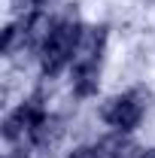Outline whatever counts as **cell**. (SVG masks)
Segmentation results:
<instances>
[{"label": "cell", "instance_id": "1", "mask_svg": "<svg viewBox=\"0 0 155 158\" xmlns=\"http://www.w3.org/2000/svg\"><path fill=\"white\" fill-rule=\"evenodd\" d=\"M146 100H149V91H143V88H134L128 94H116V98L100 103V122H107L116 131H128L131 134L137 125L143 122Z\"/></svg>", "mask_w": 155, "mask_h": 158}, {"label": "cell", "instance_id": "2", "mask_svg": "<svg viewBox=\"0 0 155 158\" xmlns=\"http://www.w3.org/2000/svg\"><path fill=\"white\" fill-rule=\"evenodd\" d=\"M103 46H107V27H85V24H82L70 70H76V67H88V64H100Z\"/></svg>", "mask_w": 155, "mask_h": 158}, {"label": "cell", "instance_id": "3", "mask_svg": "<svg viewBox=\"0 0 155 158\" xmlns=\"http://www.w3.org/2000/svg\"><path fill=\"white\" fill-rule=\"evenodd\" d=\"M97 149H100L103 158H140V152H143L134 140H131L128 131H113V134H107V137L97 143Z\"/></svg>", "mask_w": 155, "mask_h": 158}, {"label": "cell", "instance_id": "4", "mask_svg": "<svg viewBox=\"0 0 155 158\" xmlns=\"http://www.w3.org/2000/svg\"><path fill=\"white\" fill-rule=\"evenodd\" d=\"M61 137H64V118L55 116V113H46L31 131V143L40 149H52Z\"/></svg>", "mask_w": 155, "mask_h": 158}, {"label": "cell", "instance_id": "5", "mask_svg": "<svg viewBox=\"0 0 155 158\" xmlns=\"http://www.w3.org/2000/svg\"><path fill=\"white\" fill-rule=\"evenodd\" d=\"M97 85H100V64H88V67H76L73 70V94L76 98L97 94Z\"/></svg>", "mask_w": 155, "mask_h": 158}, {"label": "cell", "instance_id": "6", "mask_svg": "<svg viewBox=\"0 0 155 158\" xmlns=\"http://www.w3.org/2000/svg\"><path fill=\"white\" fill-rule=\"evenodd\" d=\"M67 158H103V155H100V149H97V146H76Z\"/></svg>", "mask_w": 155, "mask_h": 158}, {"label": "cell", "instance_id": "7", "mask_svg": "<svg viewBox=\"0 0 155 158\" xmlns=\"http://www.w3.org/2000/svg\"><path fill=\"white\" fill-rule=\"evenodd\" d=\"M27 143H31V140H27ZM27 143H24V140H21V143H12V149H9L3 158H31V149H27Z\"/></svg>", "mask_w": 155, "mask_h": 158}, {"label": "cell", "instance_id": "8", "mask_svg": "<svg viewBox=\"0 0 155 158\" xmlns=\"http://www.w3.org/2000/svg\"><path fill=\"white\" fill-rule=\"evenodd\" d=\"M140 158H155V149H143V152H140Z\"/></svg>", "mask_w": 155, "mask_h": 158}, {"label": "cell", "instance_id": "9", "mask_svg": "<svg viewBox=\"0 0 155 158\" xmlns=\"http://www.w3.org/2000/svg\"><path fill=\"white\" fill-rule=\"evenodd\" d=\"M31 3H34V6H43V3H49V0H31Z\"/></svg>", "mask_w": 155, "mask_h": 158}]
</instances>
